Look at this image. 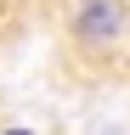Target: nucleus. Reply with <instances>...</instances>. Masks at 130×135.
I'll return each mask as SVG.
<instances>
[{
    "mask_svg": "<svg viewBox=\"0 0 130 135\" xmlns=\"http://www.w3.org/2000/svg\"><path fill=\"white\" fill-rule=\"evenodd\" d=\"M6 135H28V129H6Z\"/></svg>",
    "mask_w": 130,
    "mask_h": 135,
    "instance_id": "1",
    "label": "nucleus"
}]
</instances>
